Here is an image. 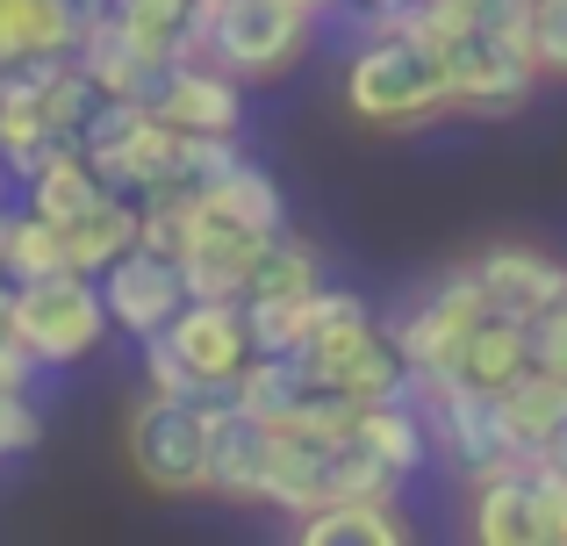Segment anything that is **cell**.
I'll list each match as a JSON object with an SVG mask.
<instances>
[{
    "label": "cell",
    "mask_w": 567,
    "mask_h": 546,
    "mask_svg": "<svg viewBox=\"0 0 567 546\" xmlns=\"http://www.w3.org/2000/svg\"><path fill=\"white\" fill-rule=\"evenodd\" d=\"M352 439H360L374 461H388L395 475H416V467L431 461V432H424V410L402 395V403H367L360 418H352Z\"/></svg>",
    "instance_id": "obj_20"
},
{
    "label": "cell",
    "mask_w": 567,
    "mask_h": 546,
    "mask_svg": "<svg viewBox=\"0 0 567 546\" xmlns=\"http://www.w3.org/2000/svg\"><path fill=\"white\" fill-rule=\"evenodd\" d=\"M525 51L539 80H567V0H532L525 8Z\"/></svg>",
    "instance_id": "obj_28"
},
{
    "label": "cell",
    "mask_w": 567,
    "mask_h": 546,
    "mask_svg": "<svg viewBox=\"0 0 567 546\" xmlns=\"http://www.w3.org/2000/svg\"><path fill=\"white\" fill-rule=\"evenodd\" d=\"M274 446H280V424L251 418L237 403H208V496L266 504L274 496Z\"/></svg>",
    "instance_id": "obj_11"
},
{
    "label": "cell",
    "mask_w": 567,
    "mask_h": 546,
    "mask_svg": "<svg viewBox=\"0 0 567 546\" xmlns=\"http://www.w3.org/2000/svg\"><path fill=\"white\" fill-rule=\"evenodd\" d=\"M539 461H554L560 475H567V403H560V418H554V432L539 439Z\"/></svg>",
    "instance_id": "obj_32"
},
{
    "label": "cell",
    "mask_w": 567,
    "mask_h": 546,
    "mask_svg": "<svg viewBox=\"0 0 567 546\" xmlns=\"http://www.w3.org/2000/svg\"><path fill=\"white\" fill-rule=\"evenodd\" d=\"M72 58L94 72L101 94H115V101H152L158 80H166V65H173L181 51H152V43H137L109 8H94V14L80 22V43H72Z\"/></svg>",
    "instance_id": "obj_13"
},
{
    "label": "cell",
    "mask_w": 567,
    "mask_h": 546,
    "mask_svg": "<svg viewBox=\"0 0 567 546\" xmlns=\"http://www.w3.org/2000/svg\"><path fill=\"white\" fill-rule=\"evenodd\" d=\"M237 86L245 80H230L216 58L181 51L144 109H152L166 130H181V137H237V123H245V94H237Z\"/></svg>",
    "instance_id": "obj_9"
},
{
    "label": "cell",
    "mask_w": 567,
    "mask_h": 546,
    "mask_svg": "<svg viewBox=\"0 0 567 546\" xmlns=\"http://www.w3.org/2000/svg\"><path fill=\"white\" fill-rule=\"evenodd\" d=\"M346 109L360 115L367 130H416L453 115V94H445V65L424 37L410 29L374 22L367 43L346 58Z\"/></svg>",
    "instance_id": "obj_1"
},
{
    "label": "cell",
    "mask_w": 567,
    "mask_h": 546,
    "mask_svg": "<svg viewBox=\"0 0 567 546\" xmlns=\"http://www.w3.org/2000/svg\"><path fill=\"white\" fill-rule=\"evenodd\" d=\"M80 152L115 195H152V187H166L173 166H181V130H166L144 101H115L109 94L94 115H86Z\"/></svg>",
    "instance_id": "obj_5"
},
{
    "label": "cell",
    "mask_w": 567,
    "mask_h": 546,
    "mask_svg": "<svg viewBox=\"0 0 567 546\" xmlns=\"http://www.w3.org/2000/svg\"><path fill=\"white\" fill-rule=\"evenodd\" d=\"M29 381H37V352L8 331L0 338V389H29Z\"/></svg>",
    "instance_id": "obj_31"
},
{
    "label": "cell",
    "mask_w": 567,
    "mask_h": 546,
    "mask_svg": "<svg viewBox=\"0 0 567 546\" xmlns=\"http://www.w3.org/2000/svg\"><path fill=\"white\" fill-rule=\"evenodd\" d=\"M525 338H532V367L554 374V381H567V295H560V302H546L539 317L525 323Z\"/></svg>",
    "instance_id": "obj_29"
},
{
    "label": "cell",
    "mask_w": 567,
    "mask_h": 546,
    "mask_svg": "<svg viewBox=\"0 0 567 546\" xmlns=\"http://www.w3.org/2000/svg\"><path fill=\"white\" fill-rule=\"evenodd\" d=\"M202 8H216V0H202Z\"/></svg>",
    "instance_id": "obj_38"
},
{
    "label": "cell",
    "mask_w": 567,
    "mask_h": 546,
    "mask_svg": "<svg viewBox=\"0 0 567 546\" xmlns=\"http://www.w3.org/2000/svg\"><path fill=\"white\" fill-rule=\"evenodd\" d=\"M352 8H374V0H352Z\"/></svg>",
    "instance_id": "obj_37"
},
{
    "label": "cell",
    "mask_w": 567,
    "mask_h": 546,
    "mask_svg": "<svg viewBox=\"0 0 567 546\" xmlns=\"http://www.w3.org/2000/svg\"><path fill=\"white\" fill-rule=\"evenodd\" d=\"M158 346L181 360V374L202 389V403L230 395V381L251 360V331H245V302H216V295H187L181 317L158 331Z\"/></svg>",
    "instance_id": "obj_8"
},
{
    "label": "cell",
    "mask_w": 567,
    "mask_h": 546,
    "mask_svg": "<svg viewBox=\"0 0 567 546\" xmlns=\"http://www.w3.org/2000/svg\"><path fill=\"white\" fill-rule=\"evenodd\" d=\"M525 482H532V539L567 546V475L539 453H525Z\"/></svg>",
    "instance_id": "obj_27"
},
{
    "label": "cell",
    "mask_w": 567,
    "mask_h": 546,
    "mask_svg": "<svg viewBox=\"0 0 567 546\" xmlns=\"http://www.w3.org/2000/svg\"><path fill=\"white\" fill-rule=\"evenodd\" d=\"M525 8H532V0H525Z\"/></svg>",
    "instance_id": "obj_39"
},
{
    "label": "cell",
    "mask_w": 567,
    "mask_h": 546,
    "mask_svg": "<svg viewBox=\"0 0 567 546\" xmlns=\"http://www.w3.org/2000/svg\"><path fill=\"white\" fill-rule=\"evenodd\" d=\"M109 14L152 51H194L202 37V0H109Z\"/></svg>",
    "instance_id": "obj_23"
},
{
    "label": "cell",
    "mask_w": 567,
    "mask_h": 546,
    "mask_svg": "<svg viewBox=\"0 0 567 546\" xmlns=\"http://www.w3.org/2000/svg\"><path fill=\"white\" fill-rule=\"evenodd\" d=\"M525 367H532V338H525V323H511V317H482V323L467 331V346H460L453 381H474V389H511Z\"/></svg>",
    "instance_id": "obj_21"
},
{
    "label": "cell",
    "mask_w": 567,
    "mask_h": 546,
    "mask_svg": "<svg viewBox=\"0 0 567 546\" xmlns=\"http://www.w3.org/2000/svg\"><path fill=\"white\" fill-rule=\"evenodd\" d=\"M416 395H424V432L453 453L460 475H496V467L525 461V439L511 432L496 389H474V381L445 374V381H416Z\"/></svg>",
    "instance_id": "obj_7"
},
{
    "label": "cell",
    "mask_w": 567,
    "mask_h": 546,
    "mask_svg": "<svg viewBox=\"0 0 567 546\" xmlns=\"http://www.w3.org/2000/svg\"><path fill=\"white\" fill-rule=\"evenodd\" d=\"M86 8L80 0H0V65L14 58H72Z\"/></svg>",
    "instance_id": "obj_17"
},
{
    "label": "cell",
    "mask_w": 567,
    "mask_h": 546,
    "mask_svg": "<svg viewBox=\"0 0 567 546\" xmlns=\"http://www.w3.org/2000/svg\"><path fill=\"white\" fill-rule=\"evenodd\" d=\"M295 8H309V14H323V8H331V0H295Z\"/></svg>",
    "instance_id": "obj_33"
},
{
    "label": "cell",
    "mask_w": 567,
    "mask_h": 546,
    "mask_svg": "<svg viewBox=\"0 0 567 546\" xmlns=\"http://www.w3.org/2000/svg\"><path fill=\"white\" fill-rule=\"evenodd\" d=\"M295 539L302 546H402L410 525H402L395 496H323V504L295 511Z\"/></svg>",
    "instance_id": "obj_15"
},
{
    "label": "cell",
    "mask_w": 567,
    "mask_h": 546,
    "mask_svg": "<svg viewBox=\"0 0 567 546\" xmlns=\"http://www.w3.org/2000/svg\"><path fill=\"white\" fill-rule=\"evenodd\" d=\"M0 238H8V216H0ZM0 280H8V274H0Z\"/></svg>",
    "instance_id": "obj_36"
},
{
    "label": "cell",
    "mask_w": 567,
    "mask_h": 546,
    "mask_svg": "<svg viewBox=\"0 0 567 546\" xmlns=\"http://www.w3.org/2000/svg\"><path fill=\"white\" fill-rule=\"evenodd\" d=\"M259 238H266V230H245V224H223V216L194 209V230H187V245H181V280H187V295L237 302V295H245V274H251Z\"/></svg>",
    "instance_id": "obj_14"
},
{
    "label": "cell",
    "mask_w": 567,
    "mask_h": 546,
    "mask_svg": "<svg viewBox=\"0 0 567 546\" xmlns=\"http://www.w3.org/2000/svg\"><path fill=\"white\" fill-rule=\"evenodd\" d=\"M130 475L158 496H208V403L194 395H137L123 418Z\"/></svg>",
    "instance_id": "obj_2"
},
{
    "label": "cell",
    "mask_w": 567,
    "mask_h": 546,
    "mask_svg": "<svg viewBox=\"0 0 567 546\" xmlns=\"http://www.w3.org/2000/svg\"><path fill=\"white\" fill-rule=\"evenodd\" d=\"M101 280V309H109V331H130V338H158L187 302V280H181V259L166 253H144L130 245L123 259L94 274Z\"/></svg>",
    "instance_id": "obj_10"
},
{
    "label": "cell",
    "mask_w": 567,
    "mask_h": 546,
    "mask_svg": "<svg viewBox=\"0 0 567 546\" xmlns=\"http://www.w3.org/2000/svg\"><path fill=\"white\" fill-rule=\"evenodd\" d=\"M202 209L223 216V224H245V230H280L288 224V202H280L274 173H259L251 158H230V166L202 187Z\"/></svg>",
    "instance_id": "obj_19"
},
{
    "label": "cell",
    "mask_w": 567,
    "mask_h": 546,
    "mask_svg": "<svg viewBox=\"0 0 567 546\" xmlns=\"http://www.w3.org/2000/svg\"><path fill=\"white\" fill-rule=\"evenodd\" d=\"M309 288H323V253L309 238H295L288 224L266 230L259 253H251L245 295H309Z\"/></svg>",
    "instance_id": "obj_22"
},
{
    "label": "cell",
    "mask_w": 567,
    "mask_h": 546,
    "mask_svg": "<svg viewBox=\"0 0 567 546\" xmlns=\"http://www.w3.org/2000/svg\"><path fill=\"white\" fill-rule=\"evenodd\" d=\"M130 245H137V202H109V209H94L86 224L65 230V259L72 274H101L109 259H123Z\"/></svg>",
    "instance_id": "obj_24"
},
{
    "label": "cell",
    "mask_w": 567,
    "mask_h": 546,
    "mask_svg": "<svg viewBox=\"0 0 567 546\" xmlns=\"http://www.w3.org/2000/svg\"><path fill=\"white\" fill-rule=\"evenodd\" d=\"M14 338L37 352V367H72L109 338V309H101L94 274H43L14 280Z\"/></svg>",
    "instance_id": "obj_4"
},
{
    "label": "cell",
    "mask_w": 567,
    "mask_h": 546,
    "mask_svg": "<svg viewBox=\"0 0 567 546\" xmlns=\"http://www.w3.org/2000/svg\"><path fill=\"white\" fill-rule=\"evenodd\" d=\"M496 395H503V418H511V432L525 439V453H539V439L554 432V418H560V403H567V381L539 374V367H525V374H517L511 389H496Z\"/></svg>",
    "instance_id": "obj_26"
},
{
    "label": "cell",
    "mask_w": 567,
    "mask_h": 546,
    "mask_svg": "<svg viewBox=\"0 0 567 546\" xmlns=\"http://www.w3.org/2000/svg\"><path fill=\"white\" fill-rule=\"evenodd\" d=\"M309 29H317V14L295 0H216V8H202L194 51L216 58L230 80H280L309 51Z\"/></svg>",
    "instance_id": "obj_3"
},
{
    "label": "cell",
    "mask_w": 567,
    "mask_h": 546,
    "mask_svg": "<svg viewBox=\"0 0 567 546\" xmlns=\"http://www.w3.org/2000/svg\"><path fill=\"white\" fill-rule=\"evenodd\" d=\"M115 202V187L101 181L94 166H86V152H51L37 173H29V209L43 216V224H58V230H72V224H86L94 209H109Z\"/></svg>",
    "instance_id": "obj_16"
},
{
    "label": "cell",
    "mask_w": 567,
    "mask_h": 546,
    "mask_svg": "<svg viewBox=\"0 0 567 546\" xmlns=\"http://www.w3.org/2000/svg\"><path fill=\"white\" fill-rule=\"evenodd\" d=\"M474 288H482L488 317H511V323H532L546 302L567 295V267L539 245H488L482 259H467Z\"/></svg>",
    "instance_id": "obj_12"
},
{
    "label": "cell",
    "mask_w": 567,
    "mask_h": 546,
    "mask_svg": "<svg viewBox=\"0 0 567 546\" xmlns=\"http://www.w3.org/2000/svg\"><path fill=\"white\" fill-rule=\"evenodd\" d=\"M488 317L482 288H474L467 267L439 274L424 295H410V302L395 309V323H388V346L402 352V367H410L416 381H445L460 367V346H467V331Z\"/></svg>",
    "instance_id": "obj_6"
},
{
    "label": "cell",
    "mask_w": 567,
    "mask_h": 546,
    "mask_svg": "<svg viewBox=\"0 0 567 546\" xmlns=\"http://www.w3.org/2000/svg\"><path fill=\"white\" fill-rule=\"evenodd\" d=\"M65 230L43 224L37 209L29 216H8V238H0V274L8 280H43V274H65Z\"/></svg>",
    "instance_id": "obj_25"
},
{
    "label": "cell",
    "mask_w": 567,
    "mask_h": 546,
    "mask_svg": "<svg viewBox=\"0 0 567 546\" xmlns=\"http://www.w3.org/2000/svg\"><path fill=\"white\" fill-rule=\"evenodd\" d=\"M37 439H43V418L29 410V389H0V461L29 453Z\"/></svg>",
    "instance_id": "obj_30"
},
{
    "label": "cell",
    "mask_w": 567,
    "mask_h": 546,
    "mask_svg": "<svg viewBox=\"0 0 567 546\" xmlns=\"http://www.w3.org/2000/svg\"><path fill=\"white\" fill-rule=\"evenodd\" d=\"M388 8H410V0H374V14H388Z\"/></svg>",
    "instance_id": "obj_34"
},
{
    "label": "cell",
    "mask_w": 567,
    "mask_h": 546,
    "mask_svg": "<svg viewBox=\"0 0 567 546\" xmlns=\"http://www.w3.org/2000/svg\"><path fill=\"white\" fill-rule=\"evenodd\" d=\"M467 533L482 539V546H539V539H532V482H525V461L496 467V475H474Z\"/></svg>",
    "instance_id": "obj_18"
},
{
    "label": "cell",
    "mask_w": 567,
    "mask_h": 546,
    "mask_svg": "<svg viewBox=\"0 0 567 546\" xmlns=\"http://www.w3.org/2000/svg\"><path fill=\"white\" fill-rule=\"evenodd\" d=\"M80 8H86V14H94V8H109V0H80Z\"/></svg>",
    "instance_id": "obj_35"
}]
</instances>
